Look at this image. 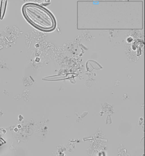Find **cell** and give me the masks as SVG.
Instances as JSON below:
<instances>
[{"label": "cell", "instance_id": "obj_1", "mask_svg": "<svg viewBox=\"0 0 145 156\" xmlns=\"http://www.w3.org/2000/svg\"><path fill=\"white\" fill-rule=\"evenodd\" d=\"M23 12L28 21L40 30L51 31L56 26L54 17L43 7L34 4L25 5Z\"/></svg>", "mask_w": 145, "mask_h": 156}, {"label": "cell", "instance_id": "obj_2", "mask_svg": "<svg viewBox=\"0 0 145 156\" xmlns=\"http://www.w3.org/2000/svg\"><path fill=\"white\" fill-rule=\"evenodd\" d=\"M99 156H105V154H104V153H101L99 154Z\"/></svg>", "mask_w": 145, "mask_h": 156}]
</instances>
